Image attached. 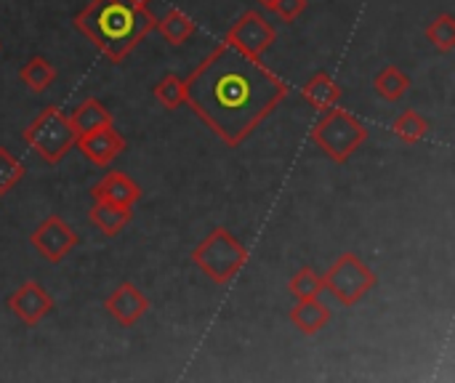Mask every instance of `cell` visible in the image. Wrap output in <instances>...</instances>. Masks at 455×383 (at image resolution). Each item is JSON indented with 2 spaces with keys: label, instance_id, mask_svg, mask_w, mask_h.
Wrapping results in <instances>:
<instances>
[{
  "label": "cell",
  "instance_id": "obj_26",
  "mask_svg": "<svg viewBox=\"0 0 455 383\" xmlns=\"http://www.w3.org/2000/svg\"><path fill=\"white\" fill-rule=\"evenodd\" d=\"M128 3H131V5H141V8H149V5H152L155 0H128Z\"/></svg>",
  "mask_w": 455,
  "mask_h": 383
},
{
  "label": "cell",
  "instance_id": "obj_8",
  "mask_svg": "<svg viewBox=\"0 0 455 383\" xmlns=\"http://www.w3.org/2000/svg\"><path fill=\"white\" fill-rule=\"evenodd\" d=\"M29 240H32L35 251H37L48 264H59V261L80 243L77 232H75L64 219H59V216L43 219V221L37 224V229L32 232Z\"/></svg>",
  "mask_w": 455,
  "mask_h": 383
},
{
  "label": "cell",
  "instance_id": "obj_20",
  "mask_svg": "<svg viewBox=\"0 0 455 383\" xmlns=\"http://www.w3.org/2000/svg\"><path fill=\"white\" fill-rule=\"evenodd\" d=\"M427 40L435 51L451 53L455 48V16L453 13H440L427 24Z\"/></svg>",
  "mask_w": 455,
  "mask_h": 383
},
{
  "label": "cell",
  "instance_id": "obj_1",
  "mask_svg": "<svg viewBox=\"0 0 455 383\" xmlns=\"http://www.w3.org/2000/svg\"><path fill=\"white\" fill-rule=\"evenodd\" d=\"M184 85L187 107L227 147H240L288 96L280 75L227 43L213 48Z\"/></svg>",
  "mask_w": 455,
  "mask_h": 383
},
{
  "label": "cell",
  "instance_id": "obj_22",
  "mask_svg": "<svg viewBox=\"0 0 455 383\" xmlns=\"http://www.w3.org/2000/svg\"><path fill=\"white\" fill-rule=\"evenodd\" d=\"M392 131L397 139H403L405 144H419L427 133H429V123L416 112V109H405L395 123Z\"/></svg>",
  "mask_w": 455,
  "mask_h": 383
},
{
  "label": "cell",
  "instance_id": "obj_10",
  "mask_svg": "<svg viewBox=\"0 0 455 383\" xmlns=\"http://www.w3.org/2000/svg\"><path fill=\"white\" fill-rule=\"evenodd\" d=\"M75 147L93 165H109L115 157H120L125 152V139L120 131H115V123H112V125H104V128H96V131L77 136Z\"/></svg>",
  "mask_w": 455,
  "mask_h": 383
},
{
  "label": "cell",
  "instance_id": "obj_16",
  "mask_svg": "<svg viewBox=\"0 0 455 383\" xmlns=\"http://www.w3.org/2000/svg\"><path fill=\"white\" fill-rule=\"evenodd\" d=\"M69 123H72L75 133L83 136V133H88V131L112 125V115H109V109H107L99 99H85V101L69 115Z\"/></svg>",
  "mask_w": 455,
  "mask_h": 383
},
{
  "label": "cell",
  "instance_id": "obj_3",
  "mask_svg": "<svg viewBox=\"0 0 455 383\" xmlns=\"http://www.w3.org/2000/svg\"><path fill=\"white\" fill-rule=\"evenodd\" d=\"M368 139V128L360 117H355L349 109H341L339 104L323 112V117L312 128V141L333 160L347 163L360 144Z\"/></svg>",
  "mask_w": 455,
  "mask_h": 383
},
{
  "label": "cell",
  "instance_id": "obj_6",
  "mask_svg": "<svg viewBox=\"0 0 455 383\" xmlns=\"http://www.w3.org/2000/svg\"><path fill=\"white\" fill-rule=\"evenodd\" d=\"M376 285H379V275L371 267H365L363 259L355 253L339 256L328 269V275L323 277V288L333 293L336 301L344 307L360 304Z\"/></svg>",
  "mask_w": 455,
  "mask_h": 383
},
{
  "label": "cell",
  "instance_id": "obj_5",
  "mask_svg": "<svg viewBox=\"0 0 455 383\" xmlns=\"http://www.w3.org/2000/svg\"><path fill=\"white\" fill-rule=\"evenodd\" d=\"M77 141L69 117L59 107H45L24 131V144L35 149L48 165L61 163Z\"/></svg>",
  "mask_w": 455,
  "mask_h": 383
},
{
  "label": "cell",
  "instance_id": "obj_27",
  "mask_svg": "<svg viewBox=\"0 0 455 383\" xmlns=\"http://www.w3.org/2000/svg\"><path fill=\"white\" fill-rule=\"evenodd\" d=\"M259 3H264V8H269V11H272V5H275L277 0H259Z\"/></svg>",
  "mask_w": 455,
  "mask_h": 383
},
{
  "label": "cell",
  "instance_id": "obj_2",
  "mask_svg": "<svg viewBox=\"0 0 455 383\" xmlns=\"http://www.w3.org/2000/svg\"><path fill=\"white\" fill-rule=\"evenodd\" d=\"M72 24L109 61L120 64L155 29L157 19L149 8L131 5L128 0H91Z\"/></svg>",
  "mask_w": 455,
  "mask_h": 383
},
{
  "label": "cell",
  "instance_id": "obj_11",
  "mask_svg": "<svg viewBox=\"0 0 455 383\" xmlns=\"http://www.w3.org/2000/svg\"><path fill=\"white\" fill-rule=\"evenodd\" d=\"M104 309L117 325L131 328L149 312V299L133 283H120L115 293L104 301Z\"/></svg>",
  "mask_w": 455,
  "mask_h": 383
},
{
  "label": "cell",
  "instance_id": "obj_21",
  "mask_svg": "<svg viewBox=\"0 0 455 383\" xmlns=\"http://www.w3.org/2000/svg\"><path fill=\"white\" fill-rule=\"evenodd\" d=\"M152 93H155V99H157V104H160L163 109H179V107L187 104V85H184V80L176 77V75L160 77V80L155 83Z\"/></svg>",
  "mask_w": 455,
  "mask_h": 383
},
{
  "label": "cell",
  "instance_id": "obj_14",
  "mask_svg": "<svg viewBox=\"0 0 455 383\" xmlns=\"http://www.w3.org/2000/svg\"><path fill=\"white\" fill-rule=\"evenodd\" d=\"M131 213L133 208H123V205H115V203H107V200H93L91 211H88V221L107 237H115L120 235L128 221H131Z\"/></svg>",
  "mask_w": 455,
  "mask_h": 383
},
{
  "label": "cell",
  "instance_id": "obj_15",
  "mask_svg": "<svg viewBox=\"0 0 455 383\" xmlns=\"http://www.w3.org/2000/svg\"><path fill=\"white\" fill-rule=\"evenodd\" d=\"M301 96L307 104H312L315 109L320 112H328L331 107H336L341 101V85L328 75V72H315L304 88H301Z\"/></svg>",
  "mask_w": 455,
  "mask_h": 383
},
{
  "label": "cell",
  "instance_id": "obj_25",
  "mask_svg": "<svg viewBox=\"0 0 455 383\" xmlns=\"http://www.w3.org/2000/svg\"><path fill=\"white\" fill-rule=\"evenodd\" d=\"M304 8H307V0H277V3L272 5V11H275L285 24L296 21V19L304 13Z\"/></svg>",
  "mask_w": 455,
  "mask_h": 383
},
{
  "label": "cell",
  "instance_id": "obj_12",
  "mask_svg": "<svg viewBox=\"0 0 455 383\" xmlns=\"http://www.w3.org/2000/svg\"><path fill=\"white\" fill-rule=\"evenodd\" d=\"M91 195H93V200H107V203H115V205H123V208H133L141 200V187L131 176L115 171V173H107L91 189Z\"/></svg>",
  "mask_w": 455,
  "mask_h": 383
},
{
  "label": "cell",
  "instance_id": "obj_4",
  "mask_svg": "<svg viewBox=\"0 0 455 383\" xmlns=\"http://www.w3.org/2000/svg\"><path fill=\"white\" fill-rule=\"evenodd\" d=\"M192 261L203 275H208V280H213L216 285H224L235 280V275L248 264V248L237 243V237L229 229L216 227L192 251Z\"/></svg>",
  "mask_w": 455,
  "mask_h": 383
},
{
  "label": "cell",
  "instance_id": "obj_23",
  "mask_svg": "<svg viewBox=\"0 0 455 383\" xmlns=\"http://www.w3.org/2000/svg\"><path fill=\"white\" fill-rule=\"evenodd\" d=\"M288 291H291L296 299H312V296H320L325 288H323V277H320L312 267H301V269L291 277Z\"/></svg>",
  "mask_w": 455,
  "mask_h": 383
},
{
  "label": "cell",
  "instance_id": "obj_9",
  "mask_svg": "<svg viewBox=\"0 0 455 383\" xmlns=\"http://www.w3.org/2000/svg\"><path fill=\"white\" fill-rule=\"evenodd\" d=\"M8 309L27 325V328H35L40 325L51 312H53V299L45 293V288L35 280L19 285L13 291V296L8 299Z\"/></svg>",
  "mask_w": 455,
  "mask_h": 383
},
{
  "label": "cell",
  "instance_id": "obj_18",
  "mask_svg": "<svg viewBox=\"0 0 455 383\" xmlns=\"http://www.w3.org/2000/svg\"><path fill=\"white\" fill-rule=\"evenodd\" d=\"M19 80L35 91V93H43L53 80H56V67L45 59V56H32L21 64L19 69Z\"/></svg>",
  "mask_w": 455,
  "mask_h": 383
},
{
  "label": "cell",
  "instance_id": "obj_7",
  "mask_svg": "<svg viewBox=\"0 0 455 383\" xmlns=\"http://www.w3.org/2000/svg\"><path fill=\"white\" fill-rule=\"evenodd\" d=\"M277 40L272 21H267L259 11H245L224 35V43L240 51L243 56L261 59Z\"/></svg>",
  "mask_w": 455,
  "mask_h": 383
},
{
  "label": "cell",
  "instance_id": "obj_13",
  "mask_svg": "<svg viewBox=\"0 0 455 383\" xmlns=\"http://www.w3.org/2000/svg\"><path fill=\"white\" fill-rule=\"evenodd\" d=\"M288 317L304 336H317L331 323V309L317 296H312V299H299Z\"/></svg>",
  "mask_w": 455,
  "mask_h": 383
},
{
  "label": "cell",
  "instance_id": "obj_24",
  "mask_svg": "<svg viewBox=\"0 0 455 383\" xmlns=\"http://www.w3.org/2000/svg\"><path fill=\"white\" fill-rule=\"evenodd\" d=\"M24 179V165L16 155H11L5 147H0V197L8 195L19 181Z\"/></svg>",
  "mask_w": 455,
  "mask_h": 383
},
{
  "label": "cell",
  "instance_id": "obj_17",
  "mask_svg": "<svg viewBox=\"0 0 455 383\" xmlns=\"http://www.w3.org/2000/svg\"><path fill=\"white\" fill-rule=\"evenodd\" d=\"M155 27L171 45H184L195 35V19L179 8H171L163 19H157Z\"/></svg>",
  "mask_w": 455,
  "mask_h": 383
},
{
  "label": "cell",
  "instance_id": "obj_19",
  "mask_svg": "<svg viewBox=\"0 0 455 383\" xmlns=\"http://www.w3.org/2000/svg\"><path fill=\"white\" fill-rule=\"evenodd\" d=\"M373 88H376V93H379L384 101H400V99L408 93V88H411V77H408L400 67L387 64V67L373 77Z\"/></svg>",
  "mask_w": 455,
  "mask_h": 383
}]
</instances>
